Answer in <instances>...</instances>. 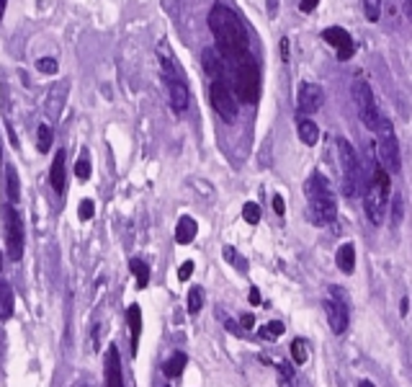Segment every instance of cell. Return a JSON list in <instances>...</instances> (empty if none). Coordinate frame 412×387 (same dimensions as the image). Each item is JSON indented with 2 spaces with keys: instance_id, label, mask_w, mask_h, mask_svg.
<instances>
[{
  "instance_id": "b9f144b4",
  "label": "cell",
  "mask_w": 412,
  "mask_h": 387,
  "mask_svg": "<svg viewBox=\"0 0 412 387\" xmlns=\"http://www.w3.org/2000/svg\"><path fill=\"white\" fill-rule=\"evenodd\" d=\"M227 331L234 336H240V328H237V322H232V320H227Z\"/></svg>"
},
{
  "instance_id": "ba28073f",
  "label": "cell",
  "mask_w": 412,
  "mask_h": 387,
  "mask_svg": "<svg viewBox=\"0 0 412 387\" xmlns=\"http://www.w3.org/2000/svg\"><path fill=\"white\" fill-rule=\"evenodd\" d=\"M353 101H356L359 117L361 121L366 124V129L376 132L384 117H381L379 106H376V101H374V93H371L369 83H363V80H356V83H353Z\"/></svg>"
},
{
  "instance_id": "9c48e42d",
  "label": "cell",
  "mask_w": 412,
  "mask_h": 387,
  "mask_svg": "<svg viewBox=\"0 0 412 387\" xmlns=\"http://www.w3.org/2000/svg\"><path fill=\"white\" fill-rule=\"evenodd\" d=\"M209 101H212L214 111H217L224 121H234V119H237V101H234L232 91L227 88L224 80H212V86H209Z\"/></svg>"
},
{
  "instance_id": "d590c367",
  "label": "cell",
  "mask_w": 412,
  "mask_h": 387,
  "mask_svg": "<svg viewBox=\"0 0 412 387\" xmlns=\"http://www.w3.org/2000/svg\"><path fill=\"white\" fill-rule=\"evenodd\" d=\"M317 3L319 0H302V3H299V8H302L304 13H312L315 8H317Z\"/></svg>"
},
{
  "instance_id": "ee69618b",
  "label": "cell",
  "mask_w": 412,
  "mask_h": 387,
  "mask_svg": "<svg viewBox=\"0 0 412 387\" xmlns=\"http://www.w3.org/2000/svg\"><path fill=\"white\" fill-rule=\"evenodd\" d=\"M359 387H376L374 382H369V379H363V382H359Z\"/></svg>"
},
{
  "instance_id": "7a4b0ae2",
  "label": "cell",
  "mask_w": 412,
  "mask_h": 387,
  "mask_svg": "<svg viewBox=\"0 0 412 387\" xmlns=\"http://www.w3.org/2000/svg\"><path fill=\"white\" fill-rule=\"evenodd\" d=\"M306 202H309V215L317 225H328L338 217V199L322 173H315L306 181Z\"/></svg>"
},
{
  "instance_id": "4fadbf2b",
  "label": "cell",
  "mask_w": 412,
  "mask_h": 387,
  "mask_svg": "<svg viewBox=\"0 0 412 387\" xmlns=\"http://www.w3.org/2000/svg\"><path fill=\"white\" fill-rule=\"evenodd\" d=\"M165 73H168L170 106H173V111H175V114H183V111L189 108V88H186V83H183V80H180L175 73H173V64L168 67V62H165Z\"/></svg>"
},
{
  "instance_id": "30bf717a",
  "label": "cell",
  "mask_w": 412,
  "mask_h": 387,
  "mask_svg": "<svg viewBox=\"0 0 412 387\" xmlns=\"http://www.w3.org/2000/svg\"><path fill=\"white\" fill-rule=\"evenodd\" d=\"M330 292H332V297H328V300L322 302V307L328 312V320H330L332 333L340 336V333H346V328H348V305H346V300L340 297L338 287H330Z\"/></svg>"
},
{
  "instance_id": "5b68a950",
  "label": "cell",
  "mask_w": 412,
  "mask_h": 387,
  "mask_svg": "<svg viewBox=\"0 0 412 387\" xmlns=\"http://www.w3.org/2000/svg\"><path fill=\"white\" fill-rule=\"evenodd\" d=\"M376 134H379V140H376V158H379L381 168L389 173H400L402 168L400 145H397V137H394V129H391L389 119H381Z\"/></svg>"
},
{
  "instance_id": "3957f363",
  "label": "cell",
  "mask_w": 412,
  "mask_h": 387,
  "mask_svg": "<svg viewBox=\"0 0 412 387\" xmlns=\"http://www.w3.org/2000/svg\"><path fill=\"white\" fill-rule=\"evenodd\" d=\"M389 171L384 168H376L374 171V181L369 183L366 189V196H363V204H366V215L374 225H381L384 222V212H387V202H389Z\"/></svg>"
},
{
  "instance_id": "e0dca14e",
  "label": "cell",
  "mask_w": 412,
  "mask_h": 387,
  "mask_svg": "<svg viewBox=\"0 0 412 387\" xmlns=\"http://www.w3.org/2000/svg\"><path fill=\"white\" fill-rule=\"evenodd\" d=\"M335 263H338V269L346 277H350L356 271V246L353 243H343L338 248V253H335Z\"/></svg>"
},
{
  "instance_id": "2e32d148",
  "label": "cell",
  "mask_w": 412,
  "mask_h": 387,
  "mask_svg": "<svg viewBox=\"0 0 412 387\" xmlns=\"http://www.w3.org/2000/svg\"><path fill=\"white\" fill-rule=\"evenodd\" d=\"M296 132H299V137H302L304 145H309V148H312V145H317L319 127L309 117H304V114H299V117H296Z\"/></svg>"
},
{
  "instance_id": "f546056e",
  "label": "cell",
  "mask_w": 412,
  "mask_h": 387,
  "mask_svg": "<svg viewBox=\"0 0 412 387\" xmlns=\"http://www.w3.org/2000/svg\"><path fill=\"white\" fill-rule=\"evenodd\" d=\"M260 336H263V338H268V341H276L278 336H284V322H281V320L268 322V325H263V328H260Z\"/></svg>"
},
{
  "instance_id": "8992f818",
  "label": "cell",
  "mask_w": 412,
  "mask_h": 387,
  "mask_svg": "<svg viewBox=\"0 0 412 387\" xmlns=\"http://www.w3.org/2000/svg\"><path fill=\"white\" fill-rule=\"evenodd\" d=\"M3 222H5V248H8V258L11 261H21L23 246H26V227L19 215V209L13 204L3 207Z\"/></svg>"
},
{
  "instance_id": "d6a6232c",
  "label": "cell",
  "mask_w": 412,
  "mask_h": 387,
  "mask_svg": "<svg viewBox=\"0 0 412 387\" xmlns=\"http://www.w3.org/2000/svg\"><path fill=\"white\" fill-rule=\"evenodd\" d=\"M363 11H366V19L371 23H376L381 16V0H363Z\"/></svg>"
},
{
  "instance_id": "8fae6325",
  "label": "cell",
  "mask_w": 412,
  "mask_h": 387,
  "mask_svg": "<svg viewBox=\"0 0 412 387\" xmlns=\"http://www.w3.org/2000/svg\"><path fill=\"white\" fill-rule=\"evenodd\" d=\"M325 104V91L317 86V83H302L299 86V93H296V106H299V114H315L319 111Z\"/></svg>"
},
{
  "instance_id": "5bb4252c",
  "label": "cell",
  "mask_w": 412,
  "mask_h": 387,
  "mask_svg": "<svg viewBox=\"0 0 412 387\" xmlns=\"http://www.w3.org/2000/svg\"><path fill=\"white\" fill-rule=\"evenodd\" d=\"M325 42L338 52L340 60H348L350 54H353V39H350V34L346 32V29H340V26H330V29H325Z\"/></svg>"
},
{
  "instance_id": "44dd1931",
  "label": "cell",
  "mask_w": 412,
  "mask_h": 387,
  "mask_svg": "<svg viewBox=\"0 0 412 387\" xmlns=\"http://www.w3.org/2000/svg\"><path fill=\"white\" fill-rule=\"evenodd\" d=\"M5 189H8V202L19 204V199H21V181H19V173H16V168H13L11 163H5Z\"/></svg>"
},
{
  "instance_id": "d6986e66",
  "label": "cell",
  "mask_w": 412,
  "mask_h": 387,
  "mask_svg": "<svg viewBox=\"0 0 412 387\" xmlns=\"http://www.w3.org/2000/svg\"><path fill=\"white\" fill-rule=\"evenodd\" d=\"M199 233V225H196V220L193 217H180L178 220V227H175V240H178L180 246H189L193 243V237Z\"/></svg>"
},
{
  "instance_id": "277c9868",
  "label": "cell",
  "mask_w": 412,
  "mask_h": 387,
  "mask_svg": "<svg viewBox=\"0 0 412 387\" xmlns=\"http://www.w3.org/2000/svg\"><path fill=\"white\" fill-rule=\"evenodd\" d=\"M234 91L243 104H255L260 96V73L250 54L234 60Z\"/></svg>"
},
{
  "instance_id": "ac0fdd59",
  "label": "cell",
  "mask_w": 412,
  "mask_h": 387,
  "mask_svg": "<svg viewBox=\"0 0 412 387\" xmlns=\"http://www.w3.org/2000/svg\"><path fill=\"white\" fill-rule=\"evenodd\" d=\"M127 322H129V333H132V354H137L139 336H142V310H139V305H129Z\"/></svg>"
},
{
  "instance_id": "9a60e30c",
  "label": "cell",
  "mask_w": 412,
  "mask_h": 387,
  "mask_svg": "<svg viewBox=\"0 0 412 387\" xmlns=\"http://www.w3.org/2000/svg\"><path fill=\"white\" fill-rule=\"evenodd\" d=\"M49 183H52L54 194H64V186H67V165H64V150L54 152L52 168H49Z\"/></svg>"
},
{
  "instance_id": "6da1fadb",
  "label": "cell",
  "mask_w": 412,
  "mask_h": 387,
  "mask_svg": "<svg viewBox=\"0 0 412 387\" xmlns=\"http://www.w3.org/2000/svg\"><path fill=\"white\" fill-rule=\"evenodd\" d=\"M209 29H212V36L217 42V49L222 54L224 60H240L247 54V32H245L240 16L227 8L222 3L212 5L209 11Z\"/></svg>"
},
{
  "instance_id": "8d00e7d4",
  "label": "cell",
  "mask_w": 412,
  "mask_h": 387,
  "mask_svg": "<svg viewBox=\"0 0 412 387\" xmlns=\"http://www.w3.org/2000/svg\"><path fill=\"white\" fill-rule=\"evenodd\" d=\"M240 325H243L245 331H250V328H253V325H255V318H253V315H250V312H245L243 318H240Z\"/></svg>"
},
{
  "instance_id": "f1b7e54d",
  "label": "cell",
  "mask_w": 412,
  "mask_h": 387,
  "mask_svg": "<svg viewBox=\"0 0 412 387\" xmlns=\"http://www.w3.org/2000/svg\"><path fill=\"white\" fill-rule=\"evenodd\" d=\"M201 307H204V290H201V287H193V290L189 292V312L196 315V312H201Z\"/></svg>"
},
{
  "instance_id": "ab89813d",
  "label": "cell",
  "mask_w": 412,
  "mask_h": 387,
  "mask_svg": "<svg viewBox=\"0 0 412 387\" xmlns=\"http://www.w3.org/2000/svg\"><path fill=\"white\" fill-rule=\"evenodd\" d=\"M247 300H250V305H258V302H260V292H258V290H250V294H247Z\"/></svg>"
},
{
  "instance_id": "1f68e13d",
  "label": "cell",
  "mask_w": 412,
  "mask_h": 387,
  "mask_svg": "<svg viewBox=\"0 0 412 387\" xmlns=\"http://www.w3.org/2000/svg\"><path fill=\"white\" fill-rule=\"evenodd\" d=\"M36 70L44 73V75H57V73H60V64H57L54 57H42V60L36 62Z\"/></svg>"
},
{
  "instance_id": "52a82bcc",
  "label": "cell",
  "mask_w": 412,
  "mask_h": 387,
  "mask_svg": "<svg viewBox=\"0 0 412 387\" xmlns=\"http://www.w3.org/2000/svg\"><path fill=\"white\" fill-rule=\"evenodd\" d=\"M338 158H340V176H343V194L356 196L361 186V165L350 142L338 140Z\"/></svg>"
},
{
  "instance_id": "836d02e7",
  "label": "cell",
  "mask_w": 412,
  "mask_h": 387,
  "mask_svg": "<svg viewBox=\"0 0 412 387\" xmlns=\"http://www.w3.org/2000/svg\"><path fill=\"white\" fill-rule=\"evenodd\" d=\"M93 215H95V204L90 199H83L80 207H77V217H80L83 222H88V220H93Z\"/></svg>"
},
{
  "instance_id": "4316f807",
  "label": "cell",
  "mask_w": 412,
  "mask_h": 387,
  "mask_svg": "<svg viewBox=\"0 0 412 387\" xmlns=\"http://www.w3.org/2000/svg\"><path fill=\"white\" fill-rule=\"evenodd\" d=\"M75 176L80 178V181H88L90 178V155L88 152H80V158L75 163Z\"/></svg>"
},
{
  "instance_id": "7bdbcfd3",
  "label": "cell",
  "mask_w": 412,
  "mask_h": 387,
  "mask_svg": "<svg viewBox=\"0 0 412 387\" xmlns=\"http://www.w3.org/2000/svg\"><path fill=\"white\" fill-rule=\"evenodd\" d=\"M5 5H8V0H0V21H3V13H5Z\"/></svg>"
},
{
  "instance_id": "d4e9b609",
  "label": "cell",
  "mask_w": 412,
  "mask_h": 387,
  "mask_svg": "<svg viewBox=\"0 0 412 387\" xmlns=\"http://www.w3.org/2000/svg\"><path fill=\"white\" fill-rule=\"evenodd\" d=\"M291 359H294V364H306L309 362V344H306L304 338H294L291 341Z\"/></svg>"
},
{
  "instance_id": "e575fe53",
  "label": "cell",
  "mask_w": 412,
  "mask_h": 387,
  "mask_svg": "<svg viewBox=\"0 0 412 387\" xmlns=\"http://www.w3.org/2000/svg\"><path fill=\"white\" fill-rule=\"evenodd\" d=\"M191 274H193V261H183V263H180V269H178V279L189 281Z\"/></svg>"
},
{
  "instance_id": "484cf974",
  "label": "cell",
  "mask_w": 412,
  "mask_h": 387,
  "mask_svg": "<svg viewBox=\"0 0 412 387\" xmlns=\"http://www.w3.org/2000/svg\"><path fill=\"white\" fill-rule=\"evenodd\" d=\"M52 140H54V132L49 124H42V127L36 129V148H39V152L49 150V148H52Z\"/></svg>"
},
{
  "instance_id": "7c38bea8",
  "label": "cell",
  "mask_w": 412,
  "mask_h": 387,
  "mask_svg": "<svg viewBox=\"0 0 412 387\" xmlns=\"http://www.w3.org/2000/svg\"><path fill=\"white\" fill-rule=\"evenodd\" d=\"M104 387H124V372H121V356L117 344H108L106 359H104Z\"/></svg>"
},
{
  "instance_id": "f6af8a7d",
  "label": "cell",
  "mask_w": 412,
  "mask_h": 387,
  "mask_svg": "<svg viewBox=\"0 0 412 387\" xmlns=\"http://www.w3.org/2000/svg\"><path fill=\"white\" fill-rule=\"evenodd\" d=\"M0 271H3V250H0Z\"/></svg>"
},
{
  "instance_id": "83f0119b",
  "label": "cell",
  "mask_w": 412,
  "mask_h": 387,
  "mask_svg": "<svg viewBox=\"0 0 412 387\" xmlns=\"http://www.w3.org/2000/svg\"><path fill=\"white\" fill-rule=\"evenodd\" d=\"M67 91L70 88L64 86V83H60V86H54V91H52V96H49V108H52V117H60V98H64L67 96Z\"/></svg>"
},
{
  "instance_id": "ffe728a7",
  "label": "cell",
  "mask_w": 412,
  "mask_h": 387,
  "mask_svg": "<svg viewBox=\"0 0 412 387\" xmlns=\"http://www.w3.org/2000/svg\"><path fill=\"white\" fill-rule=\"evenodd\" d=\"M201 60H204V70H206V75L212 78V80H222L224 64H222V60H219V54L214 52V49H204Z\"/></svg>"
},
{
  "instance_id": "603a6c76",
  "label": "cell",
  "mask_w": 412,
  "mask_h": 387,
  "mask_svg": "<svg viewBox=\"0 0 412 387\" xmlns=\"http://www.w3.org/2000/svg\"><path fill=\"white\" fill-rule=\"evenodd\" d=\"M129 271H132L134 279H137V290H145L149 284V266L142 258H132V261H129Z\"/></svg>"
},
{
  "instance_id": "74e56055",
  "label": "cell",
  "mask_w": 412,
  "mask_h": 387,
  "mask_svg": "<svg viewBox=\"0 0 412 387\" xmlns=\"http://www.w3.org/2000/svg\"><path fill=\"white\" fill-rule=\"evenodd\" d=\"M402 199L400 196H397V199H394V225H400V220H402Z\"/></svg>"
},
{
  "instance_id": "f35d334b",
  "label": "cell",
  "mask_w": 412,
  "mask_h": 387,
  "mask_svg": "<svg viewBox=\"0 0 412 387\" xmlns=\"http://www.w3.org/2000/svg\"><path fill=\"white\" fill-rule=\"evenodd\" d=\"M274 209H276V215H284V212H286L284 199H281V196H278V194H276V196H274Z\"/></svg>"
},
{
  "instance_id": "7402d4cb",
  "label": "cell",
  "mask_w": 412,
  "mask_h": 387,
  "mask_svg": "<svg viewBox=\"0 0 412 387\" xmlns=\"http://www.w3.org/2000/svg\"><path fill=\"white\" fill-rule=\"evenodd\" d=\"M13 307H16V297H13L11 284L0 281V320H11Z\"/></svg>"
},
{
  "instance_id": "4dcf8cb0",
  "label": "cell",
  "mask_w": 412,
  "mask_h": 387,
  "mask_svg": "<svg viewBox=\"0 0 412 387\" xmlns=\"http://www.w3.org/2000/svg\"><path fill=\"white\" fill-rule=\"evenodd\" d=\"M243 220L247 225H258V222H260V207L255 204V202H247V204L243 207Z\"/></svg>"
},
{
  "instance_id": "60d3db41",
  "label": "cell",
  "mask_w": 412,
  "mask_h": 387,
  "mask_svg": "<svg viewBox=\"0 0 412 387\" xmlns=\"http://www.w3.org/2000/svg\"><path fill=\"white\" fill-rule=\"evenodd\" d=\"M407 312H410V302H407V297H404V300L400 302V315H402V318H404Z\"/></svg>"
},
{
  "instance_id": "cb8c5ba5",
  "label": "cell",
  "mask_w": 412,
  "mask_h": 387,
  "mask_svg": "<svg viewBox=\"0 0 412 387\" xmlns=\"http://www.w3.org/2000/svg\"><path fill=\"white\" fill-rule=\"evenodd\" d=\"M186 364H189V356L183 354V351H178V354H173L168 362L162 364V375L165 377H180V372L186 369Z\"/></svg>"
}]
</instances>
